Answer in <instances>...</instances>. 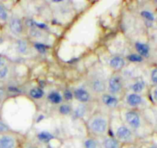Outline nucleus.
I'll use <instances>...</instances> for the list:
<instances>
[{"mask_svg": "<svg viewBox=\"0 0 157 148\" xmlns=\"http://www.w3.org/2000/svg\"><path fill=\"white\" fill-rule=\"evenodd\" d=\"M110 120L106 113L98 112L94 113L87 120V127L92 137H106L110 130Z\"/></svg>", "mask_w": 157, "mask_h": 148, "instance_id": "nucleus-1", "label": "nucleus"}, {"mask_svg": "<svg viewBox=\"0 0 157 148\" xmlns=\"http://www.w3.org/2000/svg\"><path fill=\"white\" fill-rule=\"evenodd\" d=\"M87 86L92 92L101 96L107 91V80L98 73L90 74L87 80Z\"/></svg>", "mask_w": 157, "mask_h": 148, "instance_id": "nucleus-2", "label": "nucleus"}, {"mask_svg": "<svg viewBox=\"0 0 157 148\" xmlns=\"http://www.w3.org/2000/svg\"><path fill=\"white\" fill-rule=\"evenodd\" d=\"M107 83V91L109 93L114 95L116 97L121 95L124 89V83L123 77L118 72H114L109 78Z\"/></svg>", "mask_w": 157, "mask_h": 148, "instance_id": "nucleus-3", "label": "nucleus"}, {"mask_svg": "<svg viewBox=\"0 0 157 148\" xmlns=\"http://www.w3.org/2000/svg\"><path fill=\"white\" fill-rule=\"evenodd\" d=\"M114 137L123 145L130 144L134 140L133 131L124 124L120 125L117 128L114 133Z\"/></svg>", "mask_w": 157, "mask_h": 148, "instance_id": "nucleus-4", "label": "nucleus"}, {"mask_svg": "<svg viewBox=\"0 0 157 148\" xmlns=\"http://www.w3.org/2000/svg\"><path fill=\"white\" fill-rule=\"evenodd\" d=\"M17 136L12 132L0 134V148H18Z\"/></svg>", "mask_w": 157, "mask_h": 148, "instance_id": "nucleus-5", "label": "nucleus"}, {"mask_svg": "<svg viewBox=\"0 0 157 148\" xmlns=\"http://www.w3.org/2000/svg\"><path fill=\"white\" fill-rule=\"evenodd\" d=\"M126 123L133 130H138L141 126V119L139 113L135 110L129 109L124 113Z\"/></svg>", "mask_w": 157, "mask_h": 148, "instance_id": "nucleus-6", "label": "nucleus"}, {"mask_svg": "<svg viewBox=\"0 0 157 148\" xmlns=\"http://www.w3.org/2000/svg\"><path fill=\"white\" fill-rule=\"evenodd\" d=\"M100 100L101 103L107 108L110 109H115L119 107L120 100L118 97L109 93L104 92L100 96Z\"/></svg>", "mask_w": 157, "mask_h": 148, "instance_id": "nucleus-7", "label": "nucleus"}, {"mask_svg": "<svg viewBox=\"0 0 157 148\" xmlns=\"http://www.w3.org/2000/svg\"><path fill=\"white\" fill-rule=\"evenodd\" d=\"M9 29L10 32L15 35H20L23 32V23L19 18L16 16H12L8 21Z\"/></svg>", "mask_w": 157, "mask_h": 148, "instance_id": "nucleus-8", "label": "nucleus"}, {"mask_svg": "<svg viewBox=\"0 0 157 148\" xmlns=\"http://www.w3.org/2000/svg\"><path fill=\"white\" fill-rule=\"evenodd\" d=\"M73 95L75 100L81 103H88L91 99V96L89 91L83 87H78L75 89L73 92Z\"/></svg>", "mask_w": 157, "mask_h": 148, "instance_id": "nucleus-9", "label": "nucleus"}, {"mask_svg": "<svg viewBox=\"0 0 157 148\" xmlns=\"http://www.w3.org/2000/svg\"><path fill=\"white\" fill-rule=\"evenodd\" d=\"M109 65L115 72H119L125 66L126 60L121 56H114L110 60Z\"/></svg>", "mask_w": 157, "mask_h": 148, "instance_id": "nucleus-10", "label": "nucleus"}, {"mask_svg": "<svg viewBox=\"0 0 157 148\" xmlns=\"http://www.w3.org/2000/svg\"><path fill=\"white\" fill-rule=\"evenodd\" d=\"M102 148H122L123 144L120 143L114 137H104L101 142Z\"/></svg>", "mask_w": 157, "mask_h": 148, "instance_id": "nucleus-11", "label": "nucleus"}, {"mask_svg": "<svg viewBox=\"0 0 157 148\" xmlns=\"http://www.w3.org/2000/svg\"><path fill=\"white\" fill-rule=\"evenodd\" d=\"M126 101H127V103L130 106L136 107V106H138L139 105H140L142 103L143 98L140 94L131 92V93H129L127 96V97H126Z\"/></svg>", "mask_w": 157, "mask_h": 148, "instance_id": "nucleus-12", "label": "nucleus"}, {"mask_svg": "<svg viewBox=\"0 0 157 148\" xmlns=\"http://www.w3.org/2000/svg\"><path fill=\"white\" fill-rule=\"evenodd\" d=\"M83 146L84 148H102L101 142H100L96 137L92 136L87 137L84 140Z\"/></svg>", "mask_w": 157, "mask_h": 148, "instance_id": "nucleus-13", "label": "nucleus"}, {"mask_svg": "<svg viewBox=\"0 0 157 148\" xmlns=\"http://www.w3.org/2000/svg\"><path fill=\"white\" fill-rule=\"evenodd\" d=\"M135 48L137 51L138 54L144 58V57H148L150 55V47L146 43L137 42L135 43Z\"/></svg>", "mask_w": 157, "mask_h": 148, "instance_id": "nucleus-14", "label": "nucleus"}, {"mask_svg": "<svg viewBox=\"0 0 157 148\" xmlns=\"http://www.w3.org/2000/svg\"><path fill=\"white\" fill-rule=\"evenodd\" d=\"M48 100L55 105H60L63 103V97L58 91H52L48 95Z\"/></svg>", "mask_w": 157, "mask_h": 148, "instance_id": "nucleus-15", "label": "nucleus"}, {"mask_svg": "<svg viewBox=\"0 0 157 148\" xmlns=\"http://www.w3.org/2000/svg\"><path fill=\"white\" fill-rule=\"evenodd\" d=\"M37 139L39 142L43 143H48L52 140L53 139H55V137L52 134H51L48 131H41V132L38 133L37 134Z\"/></svg>", "mask_w": 157, "mask_h": 148, "instance_id": "nucleus-16", "label": "nucleus"}, {"mask_svg": "<svg viewBox=\"0 0 157 148\" xmlns=\"http://www.w3.org/2000/svg\"><path fill=\"white\" fill-rule=\"evenodd\" d=\"M145 86L146 84L145 83H144V80H136V82H134V83L130 86V89H131V90L133 91V92H134V93L140 94L143 90H144Z\"/></svg>", "mask_w": 157, "mask_h": 148, "instance_id": "nucleus-17", "label": "nucleus"}, {"mask_svg": "<svg viewBox=\"0 0 157 148\" xmlns=\"http://www.w3.org/2000/svg\"><path fill=\"white\" fill-rule=\"evenodd\" d=\"M29 95L32 98L35 99V100H40L43 98L44 96V91L41 89V87H35L32 88L29 91Z\"/></svg>", "mask_w": 157, "mask_h": 148, "instance_id": "nucleus-18", "label": "nucleus"}, {"mask_svg": "<svg viewBox=\"0 0 157 148\" xmlns=\"http://www.w3.org/2000/svg\"><path fill=\"white\" fill-rule=\"evenodd\" d=\"M28 43L25 39H18L16 42V49L19 53L25 54L28 52Z\"/></svg>", "mask_w": 157, "mask_h": 148, "instance_id": "nucleus-19", "label": "nucleus"}, {"mask_svg": "<svg viewBox=\"0 0 157 148\" xmlns=\"http://www.w3.org/2000/svg\"><path fill=\"white\" fill-rule=\"evenodd\" d=\"M9 18L10 17H9L8 9H6L4 5L0 3V21L3 22V23H7Z\"/></svg>", "mask_w": 157, "mask_h": 148, "instance_id": "nucleus-20", "label": "nucleus"}, {"mask_svg": "<svg viewBox=\"0 0 157 148\" xmlns=\"http://www.w3.org/2000/svg\"><path fill=\"white\" fill-rule=\"evenodd\" d=\"M58 111L62 115H69L71 113L72 108L68 103H61L59 105V108H58Z\"/></svg>", "mask_w": 157, "mask_h": 148, "instance_id": "nucleus-21", "label": "nucleus"}, {"mask_svg": "<svg viewBox=\"0 0 157 148\" xmlns=\"http://www.w3.org/2000/svg\"><path fill=\"white\" fill-rule=\"evenodd\" d=\"M86 112V106L84 104L79 105L76 109L74 110V114L75 117L77 118H80V117H83L85 115Z\"/></svg>", "mask_w": 157, "mask_h": 148, "instance_id": "nucleus-22", "label": "nucleus"}, {"mask_svg": "<svg viewBox=\"0 0 157 148\" xmlns=\"http://www.w3.org/2000/svg\"><path fill=\"white\" fill-rule=\"evenodd\" d=\"M9 72H10V69H9V66L8 65L2 67L0 69V81L6 80L9 76Z\"/></svg>", "mask_w": 157, "mask_h": 148, "instance_id": "nucleus-23", "label": "nucleus"}, {"mask_svg": "<svg viewBox=\"0 0 157 148\" xmlns=\"http://www.w3.org/2000/svg\"><path fill=\"white\" fill-rule=\"evenodd\" d=\"M127 60L133 63H141L144 60V58L139 54H130L127 56Z\"/></svg>", "mask_w": 157, "mask_h": 148, "instance_id": "nucleus-24", "label": "nucleus"}, {"mask_svg": "<svg viewBox=\"0 0 157 148\" xmlns=\"http://www.w3.org/2000/svg\"><path fill=\"white\" fill-rule=\"evenodd\" d=\"M34 48L41 54H44L47 52V47L44 44L41 43H34Z\"/></svg>", "mask_w": 157, "mask_h": 148, "instance_id": "nucleus-25", "label": "nucleus"}, {"mask_svg": "<svg viewBox=\"0 0 157 148\" xmlns=\"http://www.w3.org/2000/svg\"><path fill=\"white\" fill-rule=\"evenodd\" d=\"M141 15H142L144 18L149 20V21L152 22L155 20L154 15H153V14L151 12H150V11H143V12H141Z\"/></svg>", "mask_w": 157, "mask_h": 148, "instance_id": "nucleus-26", "label": "nucleus"}, {"mask_svg": "<svg viewBox=\"0 0 157 148\" xmlns=\"http://www.w3.org/2000/svg\"><path fill=\"white\" fill-rule=\"evenodd\" d=\"M63 98L66 100V101H70V100H72L74 98L73 92L71 91L70 89H65L64 91V93H63Z\"/></svg>", "mask_w": 157, "mask_h": 148, "instance_id": "nucleus-27", "label": "nucleus"}, {"mask_svg": "<svg viewBox=\"0 0 157 148\" xmlns=\"http://www.w3.org/2000/svg\"><path fill=\"white\" fill-rule=\"evenodd\" d=\"M11 130L9 129V126L5 123L4 121H2V120H0V134H5V133L10 132Z\"/></svg>", "mask_w": 157, "mask_h": 148, "instance_id": "nucleus-28", "label": "nucleus"}, {"mask_svg": "<svg viewBox=\"0 0 157 148\" xmlns=\"http://www.w3.org/2000/svg\"><path fill=\"white\" fill-rule=\"evenodd\" d=\"M151 80L154 84H157V69H154L152 71Z\"/></svg>", "mask_w": 157, "mask_h": 148, "instance_id": "nucleus-29", "label": "nucleus"}, {"mask_svg": "<svg viewBox=\"0 0 157 148\" xmlns=\"http://www.w3.org/2000/svg\"><path fill=\"white\" fill-rule=\"evenodd\" d=\"M6 90L3 87H0V100H3L6 97Z\"/></svg>", "mask_w": 157, "mask_h": 148, "instance_id": "nucleus-30", "label": "nucleus"}, {"mask_svg": "<svg viewBox=\"0 0 157 148\" xmlns=\"http://www.w3.org/2000/svg\"><path fill=\"white\" fill-rule=\"evenodd\" d=\"M6 65H7L6 64V58L4 56H2L0 55V69L2 67H3L4 66H6Z\"/></svg>", "mask_w": 157, "mask_h": 148, "instance_id": "nucleus-31", "label": "nucleus"}, {"mask_svg": "<svg viewBox=\"0 0 157 148\" xmlns=\"http://www.w3.org/2000/svg\"><path fill=\"white\" fill-rule=\"evenodd\" d=\"M23 148H38V147H37L35 145L32 144V143H26V144L24 145V147Z\"/></svg>", "mask_w": 157, "mask_h": 148, "instance_id": "nucleus-32", "label": "nucleus"}, {"mask_svg": "<svg viewBox=\"0 0 157 148\" xmlns=\"http://www.w3.org/2000/svg\"><path fill=\"white\" fill-rule=\"evenodd\" d=\"M153 97H154L155 100L157 102V86L155 88L154 91H153Z\"/></svg>", "mask_w": 157, "mask_h": 148, "instance_id": "nucleus-33", "label": "nucleus"}, {"mask_svg": "<svg viewBox=\"0 0 157 148\" xmlns=\"http://www.w3.org/2000/svg\"><path fill=\"white\" fill-rule=\"evenodd\" d=\"M126 145H127V148H136V146L132 145V143H130V144H126Z\"/></svg>", "mask_w": 157, "mask_h": 148, "instance_id": "nucleus-34", "label": "nucleus"}, {"mask_svg": "<svg viewBox=\"0 0 157 148\" xmlns=\"http://www.w3.org/2000/svg\"><path fill=\"white\" fill-rule=\"evenodd\" d=\"M148 148H157V145L156 144H152L151 146H149Z\"/></svg>", "mask_w": 157, "mask_h": 148, "instance_id": "nucleus-35", "label": "nucleus"}, {"mask_svg": "<svg viewBox=\"0 0 157 148\" xmlns=\"http://www.w3.org/2000/svg\"><path fill=\"white\" fill-rule=\"evenodd\" d=\"M46 148H48V147H46Z\"/></svg>", "mask_w": 157, "mask_h": 148, "instance_id": "nucleus-36", "label": "nucleus"}]
</instances>
